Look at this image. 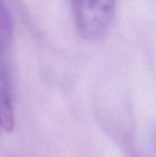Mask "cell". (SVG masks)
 I'll list each match as a JSON object with an SVG mask.
<instances>
[{"instance_id":"obj_1","label":"cell","mask_w":156,"mask_h":157,"mask_svg":"<svg viewBox=\"0 0 156 157\" xmlns=\"http://www.w3.org/2000/svg\"><path fill=\"white\" fill-rule=\"evenodd\" d=\"M74 21L85 40L103 39L111 26L116 0H71Z\"/></svg>"},{"instance_id":"obj_2","label":"cell","mask_w":156,"mask_h":157,"mask_svg":"<svg viewBox=\"0 0 156 157\" xmlns=\"http://www.w3.org/2000/svg\"><path fill=\"white\" fill-rule=\"evenodd\" d=\"M14 32L13 18L3 0H0V52L11 43Z\"/></svg>"},{"instance_id":"obj_3","label":"cell","mask_w":156,"mask_h":157,"mask_svg":"<svg viewBox=\"0 0 156 157\" xmlns=\"http://www.w3.org/2000/svg\"><path fill=\"white\" fill-rule=\"evenodd\" d=\"M0 127H1V121H0Z\"/></svg>"}]
</instances>
